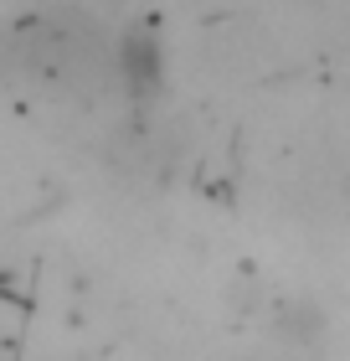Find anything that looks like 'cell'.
<instances>
[{"instance_id": "1", "label": "cell", "mask_w": 350, "mask_h": 361, "mask_svg": "<svg viewBox=\"0 0 350 361\" xmlns=\"http://www.w3.org/2000/svg\"><path fill=\"white\" fill-rule=\"evenodd\" d=\"M119 73L139 93L155 88V78H160V47L149 42V37H119Z\"/></svg>"}]
</instances>
